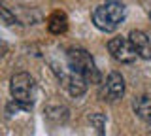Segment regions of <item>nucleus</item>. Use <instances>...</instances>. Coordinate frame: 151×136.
I'll return each instance as SVG.
<instances>
[{"instance_id":"obj_2","label":"nucleus","mask_w":151,"mask_h":136,"mask_svg":"<svg viewBox=\"0 0 151 136\" xmlns=\"http://www.w3.org/2000/svg\"><path fill=\"white\" fill-rule=\"evenodd\" d=\"M66 60H68V68L79 76H83L89 83H100V72H98L96 64H94L91 53L87 49L70 47L66 53Z\"/></svg>"},{"instance_id":"obj_8","label":"nucleus","mask_w":151,"mask_h":136,"mask_svg":"<svg viewBox=\"0 0 151 136\" xmlns=\"http://www.w3.org/2000/svg\"><path fill=\"white\" fill-rule=\"evenodd\" d=\"M47 29L53 34H64L68 29V17L64 12H53L47 19Z\"/></svg>"},{"instance_id":"obj_4","label":"nucleus","mask_w":151,"mask_h":136,"mask_svg":"<svg viewBox=\"0 0 151 136\" xmlns=\"http://www.w3.org/2000/svg\"><path fill=\"white\" fill-rule=\"evenodd\" d=\"M108 51L117 63H123V64H130L134 63L138 53H136L134 45L129 38H123V36H117V38H111L108 42Z\"/></svg>"},{"instance_id":"obj_10","label":"nucleus","mask_w":151,"mask_h":136,"mask_svg":"<svg viewBox=\"0 0 151 136\" xmlns=\"http://www.w3.org/2000/svg\"><path fill=\"white\" fill-rule=\"evenodd\" d=\"M91 125L96 129L98 136H104V127H106V117L102 114H93L91 115Z\"/></svg>"},{"instance_id":"obj_3","label":"nucleus","mask_w":151,"mask_h":136,"mask_svg":"<svg viewBox=\"0 0 151 136\" xmlns=\"http://www.w3.org/2000/svg\"><path fill=\"white\" fill-rule=\"evenodd\" d=\"M9 93H12L13 100L21 102V104H27L32 108V100L36 96V83L34 78L27 72H19L12 78L9 81Z\"/></svg>"},{"instance_id":"obj_1","label":"nucleus","mask_w":151,"mask_h":136,"mask_svg":"<svg viewBox=\"0 0 151 136\" xmlns=\"http://www.w3.org/2000/svg\"><path fill=\"white\" fill-rule=\"evenodd\" d=\"M125 17L127 8L121 0H106L102 6L94 8L93 12V23L102 32H113L125 21Z\"/></svg>"},{"instance_id":"obj_9","label":"nucleus","mask_w":151,"mask_h":136,"mask_svg":"<svg viewBox=\"0 0 151 136\" xmlns=\"http://www.w3.org/2000/svg\"><path fill=\"white\" fill-rule=\"evenodd\" d=\"M132 108H134V112L138 114L140 119H144L147 125H151V96L147 95L138 96L132 102Z\"/></svg>"},{"instance_id":"obj_5","label":"nucleus","mask_w":151,"mask_h":136,"mask_svg":"<svg viewBox=\"0 0 151 136\" xmlns=\"http://www.w3.org/2000/svg\"><path fill=\"white\" fill-rule=\"evenodd\" d=\"M125 95V79L119 72H111L110 76L106 78L104 85L100 89V96L102 100H108V102H115L123 98Z\"/></svg>"},{"instance_id":"obj_6","label":"nucleus","mask_w":151,"mask_h":136,"mask_svg":"<svg viewBox=\"0 0 151 136\" xmlns=\"http://www.w3.org/2000/svg\"><path fill=\"white\" fill-rule=\"evenodd\" d=\"M60 79H63V83L66 85L68 93H70L74 98H79L85 91H87V83H89V81H87L83 76H79V74L72 72V70H70L68 74H60Z\"/></svg>"},{"instance_id":"obj_11","label":"nucleus","mask_w":151,"mask_h":136,"mask_svg":"<svg viewBox=\"0 0 151 136\" xmlns=\"http://www.w3.org/2000/svg\"><path fill=\"white\" fill-rule=\"evenodd\" d=\"M4 53H6V44H4V42H0V59L4 57Z\"/></svg>"},{"instance_id":"obj_7","label":"nucleus","mask_w":151,"mask_h":136,"mask_svg":"<svg viewBox=\"0 0 151 136\" xmlns=\"http://www.w3.org/2000/svg\"><path fill=\"white\" fill-rule=\"evenodd\" d=\"M129 40L132 42V45H134L136 53H138V57L149 60L151 59V40L147 38V34L142 30H132Z\"/></svg>"}]
</instances>
